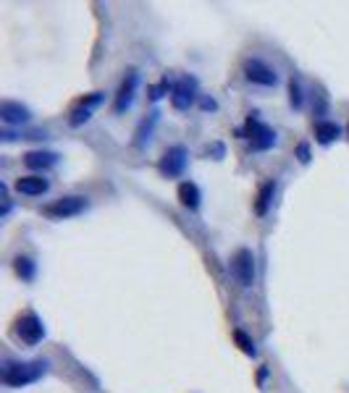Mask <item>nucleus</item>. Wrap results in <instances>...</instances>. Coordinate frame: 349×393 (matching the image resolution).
<instances>
[{
	"label": "nucleus",
	"mask_w": 349,
	"mask_h": 393,
	"mask_svg": "<svg viewBox=\"0 0 349 393\" xmlns=\"http://www.w3.org/2000/svg\"><path fill=\"white\" fill-rule=\"evenodd\" d=\"M47 359H34V362H5L3 364V383L8 388H24L32 385L47 372Z\"/></svg>",
	"instance_id": "1"
},
{
	"label": "nucleus",
	"mask_w": 349,
	"mask_h": 393,
	"mask_svg": "<svg viewBox=\"0 0 349 393\" xmlns=\"http://www.w3.org/2000/svg\"><path fill=\"white\" fill-rule=\"evenodd\" d=\"M14 333L19 335L27 346H34V344H40L45 338V325L34 312H27V315H21V318L16 320Z\"/></svg>",
	"instance_id": "2"
},
{
	"label": "nucleus",
	"mask_w": 349,
	"mask_h": 393,
	"mask_svg": "<svg viewBox=\"0 0 349 393\" xmlns=\"http://www.w3.org/2000/svg\"><path fill=\"white\" fill-rule=\"evenodd\" d=\"M87 210V200L85 197H60L58 202L47 204L43 213L47 218H74V215H79V213H85Z\"/></svg>",
	"instance_id": "3"
},
{
	"label": "nucleus",
	"mask_w": 349,
	"mask_h": 393,
	"mask_svg": "<svg viewBox=\"0 0 349 393\" xmlns=\"http://www.w3.org/2000/svg\"><path fill=\"white\" fill-rule=\"evenodd\" d=\"M247 131H249V145H252V150H258V152L271 150V147L276 145V131L271 129V126H265V123H260L255 118V113L247 118Z\"/></svg>",
	"instance_id": "4"
},
{
	"label": "nucleus",
	"mask_w": 349,
	"mask_h": 393,
	"mask_svg": "<svg viewBox=\"0 0 349 393\" xmlns=\"http://www.w3.org/2000/svg\"><path fill=\"white\" fill-rule=\"evenodd\" d=\"M232 273L242 286L255 283V254L249 249H239L232 260Z\"/></svg>",
	"instance_id": "5"
},
{
	"label": "nucleus",
	"mask_w": 349,
	"mask_h": 393,
	"mask_svg": "<svg viewBox=\"0 0 349 393\" xmlns=\"http://www.w3.org/2000/svg\"><path fill=\"white\" fill-rule=\"evenodd\" d=\"M194 97H197V82L192 76L179 79L174 84V89H171V105H174L176 110H190Z\"/></svg>",
	"instance_id": "6"
},
{
	"label": "nucleus",
	"mask_w": 349,
	"mask_h": 393,
	"mask_svg": "<svg viewBox=\"0 0 349 393\" xmlns=\"http://www.w3.org/2000/svg\"><path fill=\"white\" fill-rule=\"evenodd\" d=\"M184 165H187V150L179 145L171 147V150H166L158 163L160 174L168 176V178H176V176L184 174Z\"/></svg>",
	"instance_id": "7"
},
{
	"label": "nucleus",
	"mask_w": 349,
	"mask_h": 393,
	"mask_svg": "<svg viewBox=\"0 0 349 393\" xmlns=\"http://www.w3.org/2000/svg\"><path fill=\"white\" fill-rule=\"evenodd\" d=\"M245 76H247L252 84H260V87H276L278 82V73L268 66V63H262V60L252 58L245 63Z\"/></svg>",
	"instance_id": "8"
},
{
	"label": "nucleus",
	"mask_w": 349,
	"mask_h": 393,
	"mask_svg": "<svg viewBox=\"0 0 349 393\" xmlns=\"http://www.w3.org/2000/svg\"><path fill=\"white\" fill-rule=\"evenodd\" d=\"M102 102V92H92L87 97H82V100L76 102V108L71 110V118H69V123L71 126H82V123H87L89 116H92V108L95 105H100Z\"/></svg>",
	"instance_id": "9"
},
{
	"label": "nucleus",
	"mask_w": 349,
	"mask_h": 393,
	"mask_svg": "<svg viewBox=\"0 0 349 393\" xmlns=\"http://www.w3.org/2000/svg\"><path fill=\"white\" fill-rule=\"evenodd\" d=\"M137 82H139L137 71H129V73H126V79L121 82L118 95H116V102H113V110H116V113H124V110L131 105V100H134V92H137Z\"/></svg>",
	"instance_id": "10"
},
{
	"label": "nucleus",
	"mask_w": 349,
	"mask_h": 393,
	"mask_svg": "<svg viewBox=\"0 0 349 393\" xmlns=\"http://www.w3.org/2000/svg\"><path fill=\"white\" fill-rule=\"evenodd\" d=\"M47 189H50V184H47V178H43V176H21L16 181V191L27 194V197H40Z\"/></svg>",
	"instance_id": "11"
},
{
	"label": "nucleus",
	"mask_w": 349,
	"mask_h": 393,
	"mask_svg": "<svg viewBox=\"0 0 349 393\" xmlns=\"http://www.w3.org/2000/svg\"><path fill=\"white\" fill-rule=\"evenodd\" d=\"M24 163L32 171H45V168H53L58 163V155L56 152H45V150H32V152L24 155Z\"/></svg>",
	"instance_id": "12"
},
{
	"label": "nucleus",
	"mask_w": 349,
	"mask_h": 393,
	"mask_svg": "<svg viewBox=\"0 0 349 393\" xmlns=\"http://www.w3.org/2000/svg\"><path fill=\"white\" fill-rule=\"evenodd\" d=\"M30 116H32L30 110L24 105H19V102H3L0 105V118L5 123H27Z\"/></svg>",
	"instance_id": "13"
},
{
	"label": "nucleus",
	"mask_w": 349,
	"mask_h": 393,
	"mask_svg": "<svg viewBox=\"0 0 349 393\" xmlns=\"http://www.w3.org/2000/svg\"><path fill=\"white\" fill-rule=\"evenodd\" d=\"M200 200H203V194H200V187H197V184H192V181L179 184V202L184 204V207L197 210V207H200Z\"/></svg>",
	"instance_id": "14"
},
{
	"label": "nucleus",
	"mask_w": 349,
	"mask_h": 393,
	"mask_svg": "<svg viewBox=\"0 0 349 393\" xmlns=\"http://www.w3.org/2000/svg\"><path fill=\"white\" fill-rule=\"evenodd\" d=\"M273 194H276V181L262 184L260 194H258V202H255V213H258V215H265V213H268V207L273 202Z\"/></svg>",
	"instance_id": "15"
},
{
	"label": "nucleus",
	"mask_w": 349,
	"mask_h": 393,
	"mask_svg": "<svg viewBox=\"0 0 349 393\" xmlns=\"http://www.w3.org/2000/svg\"><path fill=\"white\" fill-rule=\"evenodd\" d=\"M315 136H318L320 145H331L336 136H339V126L334 121H318L315 123Z\"/></svg>",
	"instance_id": "16"
},
{
	"label": "nucleus",
	"mask_w": 349,
	"mask_h": 393,
	"mask_svg": "<svg viewBox=\"0 0 349 393\" xmlns=\"http://www.w3.org/2000/svg\"><path fill=\"white\" fill-rule=\"evenodd\" d=\"M14 267L24 281H32V278H34V262H32L30 257H16Z\"/></svg>",
	"instance_id": "17"
},
{
	"label": "nucleus",
	"mask_w": 349,
	"mask_h": 393,
	"mask_svg": "<svg viewBox=\"0 0 349 393\" xmlns=\"http://www.w3.org/2000/svg\"><path fill=\"white\" fill-rule=\"evenodd\" d=\"M234 341H236V344H239V349L245 351V354H249V357H255V354H258V349H255V341H252L245 331H234Z\"/></svg>",
	"instance_id": "18"
},
{
	"label": "nucleus",
	"mask_w": 349,
	"mask_h": 393,
	"mask_svg": "<svg viewBox=\"0 0 349 393\" xmlns=\"http://www.w3.org/2000/svg\"><path fill=\"white\" fill-rule=\"evenodd\" d=\"M155 121H158V113H150V121H142V126L137 129V145H142L147 139V134L153 131V126H155Z\"/></svg>",
	"instance_id": "19"
},
{
	"label": "nucleus",
	"mask_w": 349,
	"mask_h": 393,
	"mask_svg": "<svg viewBox=\"0 0 349 393\" xmlns=\"http://www.w3.org/2000/svg\"><path fill=\"white\" fill-rule=\"evenodd\" d=\"M289 102H291V108H302V87H300L297 79L289 82Z\"/></svg>",
	"instance_id": "20"
},
{
	"label": "nucleus",
	"mask_w": 349,
	"mask_h": 393,
	"mask_svg": "<svg viewBox=\"0 0 349 393\" xmlns=\"http://www.w3.org/2000/svg\"><path fill=\"white\" fill-rule=\"evenodd\" d=\"M166 89H168V82H166V79H163V82H160L158 87H153V89H150V92H153V95H150V97H153V100H160V97H163V92H166Z\"/></svg>",
	"instance_id": "21"
},
{
	"label": "nucleus",
	"mask_w": 349,
	"mask_h": 393,
	"mask_svg": "<svg viewBox=\"0 0 349 393\" xmlns=\"http://www.w3.org/2000/svg\"><path fill=\"white\" fill-rule=\"evenodd\" d=\"M297 155H300V160H302V163L310 160V150H307V145H300V147H297Z\"/></svg>",
	"instance_id": "22"
},
{
	"label": "nucleus",
	"mask_w": 349,
	"mask_h": 393,
	"mask_svg": "<svg viewBox=\"0 0 349 393\" xmlns=\"http://www.w3.org/2000/svg\"><path fill=\"white\" fill-rule=\"evenodd\" d=\"M203 108H205V110H216V102H213V100H203Z\"/></svg>",
	"instance_id": "23"
},
{
	"label": "nucleus",
	"mask_w": 349,
	"mask_h": 393,
	"mask_svg": "<svg viewBox=\"0 0 349 393\" xmlns=\"http://www.w3.org/2000/svg\"><path fill=\"white\" fill-rule=\"evenodd\" d=\"M265 375H268V370H265V367H262L260 372H258V380H260V385H262V380H265Z\"/></svg>",
	"instance_id": "24"
}]
</instances>
